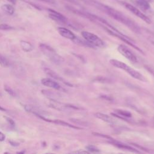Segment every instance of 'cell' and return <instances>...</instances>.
I'll return each instance as SVG.
<instances>
[{
	"label": "cell",
	"mask_w": 154,
	"mask_h": 154,
	"mask_svg": "<svg viewBox=\"0 0 154 154\" xmlns=\"http://www.w3.org/2000/svg\"><path fill=\"white\" fill-rule=\"evenodd\" d=\"M136 4L142 11H148L150 8V6L149 2L143 1V0H137L136 1Z\"/></svg>",
	"instance_id": "15"
},
{
	"label": "cell",
	"mask_w": 154,
	"mask_h": 154,
	"mask_svg": "<svg viewBox=\"0 0 154 154\" xmlns=\"http://www.w3.org/2000/svg\"><path fill=\"white\" fill-rule=\"evenodd\" d=\"M86 148L89 152H91L92 153H98L99 152V149H98L96 146L94 145H89L86 147Z\"/></svg>",
	"instance_id": "23"
},
{
	"label": "cell",
	"mask_w": 154,
	"mask_h": 154,
	"mask_svg": "<svg viewBox=\"0 0 154 154\" xmlns=\"http://www.w3.org/2000/svg\"><path fill=\"white\" fill-rule=\"evenodd\" d=\"M98 5L101 9L105 12V13L110 16L111 18H114L115 20H117V21L120 22V23L124 24L131 31H132L133 32H134L137 34L140 33L141 30L138 26V25H137V24L133 21L132 19L129 18L124 14L122 13L116 9L112 8L110 6L100 3H98Z\"/></svg>",
	"instance_id": "1"
},
{
	"label": "cell",
	"mask_w": 154,
	"mask_h": 154,
	"mask_svg": "<svg viewBox=\"0 0 154 154\" xmlns=\"http://www.w3.org/2000/svg\"><path fill=\"white\" fill-rule=\"evenodd\" d=\"M145 33L149 42L154 46V33L146 29H145Z\"/></svg>",
	"instance_id": "19"
},
{
	"label": "cell",
	"mask_w": 154,
	"mask_h": 154,
	"mask_svg": "<svg viewBox=\"0 0 154 154\" xmlns=\"http://www.w3.org/2000/svg\"><path fill=\"white\" fill-rule=\"evenodd\" d=\"M49 105L52 108L56 109L58 111H70V110H78L80 109L79 108L76 106L70 105V104H65L61 103V102L54 101L53 99H51Z\"/></svg>",
	"instance_id": "6"
},
{
	"label": "cell",
	"mask_w": 154,
	"mask_h": 154,
	"mask_svg": "<svg viewBox=\"0 0 154 154\" xmlns=\"http://www.w3.org/2000/svg\"><path fill=\"white\" fill-rule=\"evenodd\" d=\"M122 6H124L127 10H128L129 12H131L132 13H133L136 16L139 17L143 20H144L146 23L148 24H150L152 23L150 19L148 16H146L145 14L143 13V12L141 11L139 8L133 6L132 5L128 3H125V2H122Z\"/></svg>",
	"instance_id": "5"
},
{
	"label": "cell",
	"mask_w": 154,
	"mask_h": 154,
	"mask_svg": "<svg viewBox=\"0 0 154 154\" xmlns=\"http://www.w3.org/2000/svg\"><path fill=\"white\" fill-rule=\"evenodd\" d=\"M111 143L112 145H113L114 146H116L117 148H120V149H124V150H128V151H129L131 152H134V153H140V152L134 149L133 148L129 146H128L127 145H125V144H123V143H121L120 142H118V141H116L115 140H114L113 141H111Z\"/></svg>",
	"instance_id": "13"
},
{
	"label": "cell",
	"mask_w": 154,
	"mask_h": 154,
	"mask_svg": "<svg viewBox=\"0 0 154 154\" xmlns=\"http://www.w3.org/2000/svg\"><path fill=\"white\" fill-rule=\"evenodd\" d=\"M116 112L117 113V115L122 116L123 117H131L132 115L130 112L126 111V110H116Z\"/></svg>",
	"instance_id": "20"
},
{
	"label": "cell",
	"mask_w": 154,
	"mask_h": 154,
	"mask_svg": "<svg viewBox=\"0 0 154 154\" xmlns=\"http://www.w3.org/2000/svg\"><path fill=\"white\" fill-rule=\"evenodd\" d=\"M6 139V136L3 132H0V141H3Z\"/></svg>",
	"instance_id": "28"
},
{
	"label": "cell",
	"mask_w": 154,
	"mask_h": 154,
	"mask_svg": "<svg viewBox=\"0 0 154 154\" xmlns=\"http://www.w3.org/2000/svg\"><path fill=\"white\" fill-rule=\"evenodd\" d=\"M143 1H147V2L149 3L151 1V0H143Z\"/></svg>",
	"instance_id": "34"
},
{
	"label": "cell",
	"mask_w": 154,
	"mask_h": 154,
	"mask_svg": "<svg viewBox=\"0 0 154 154\" xmlns=\"http://www.w3.org/2000/svg\"><path fill=\"white\" fill-rule=\"evenodd\" d=\"M94 116L96 118L103 120V121L108 123V124H114L115 123V120L113 119L111 116L107 115L105 114L101 113H95Z\"/></svg>",
	"instance_id": "14"
},
{
	"label": "cell",
	"mask_w": 154,
	"mask_h": 154,
	"mask_svg": "<svg viewBox=\"0 0 154 154\" xmlns=\"http://www.w3.org/2000/svg\"><path fill=\"white\" fill-rule=\"evenodd\" d=\"M0 66L5 68L10 66V61L8 59L1 54H0Z\"/></svg>",
	"instance_id": "18"
},
{
	"label": "cell",
	"mask_w": 154,
	"mask_h": 154,
	"mask_svg": "<svg viewBox=\"0 0 154 154\" xmlns=\"http://www.w3.org/2000/svg\"><path fill=\"white\" fill-rule=\"evenodd\" d=\"M40 1H42L49 3V4H55L56 3L54 0H40Z\"/></svg>",
	"instance_id": "29"
},
{
	"label": "cell",
	"mask_w": 154,
	"mask_h": 154,
	"mask_svg": "<svg viewBox=\"0 0 154 154\" xmlns=\"http://www.w3.org/2000/svg\"><path fill=\"white\" fill-rule=\"evenodd\" d=\"M57 31L58 33L65 38L71 40H75L77 39L76 36L74 34L73 32H72L69 29L65 27H58L57 28Z\"/></svg>",
	"instance_id": "10"
},
{
	"label": "cell",
	"mask_w": 154,
	"mask_h": 154,
	"mask_svg": "<svg viewBox=\"0 0 154 154\" xmlns=\"http://www.w3.org/2000/svg\"><path fill=\"white\" fill-rule=\"evenodd\" d=\"M25 153V151L23 150V151H20V152H18L16 153V154H24Z\"/></svg>",
	"instance_id": "33"
},
{
	"label": "cell",
	"mask_w": 154,
	"mask_h": 154,
	"mask_svg": "<svg viewBox=\"0 0 154 154\" xmlns=\"http://www.w3.org/2000/svg\"><path fill=\"white\" fill-rule=\"evenodd\" d=\"M48 10L49 12V16L51 19H52L56 22H58L61 23H67L68 21L67 18L62 14H61L59 12L56 11V10L51 8H48Z\"/></svg>",
	"instance_id": "8"
},
{
	"label": "cell",
	"mask_w": 154,
	"mask_h": 154,
	"mask_svg": "<svg viewBox=\"0 0 154 154\" xmlns=\"http://www.w3.org/2000/svg\"><path fill=\"white\" fill-rule=\"evenodd\" d=\"M39 48L42 53L53 63L56 65H60L64 61V58L58 54L56 51L50 46L44 44H40Z\"/></svg>",
	"instance_id": "3"
},
{
	"label": "cell",
	"mask_w": 154,
	"mask_h": 154,
	"mask_svg": "<svg viewBox=\"0 0 154 154\" xmlns=\"http://www.w3.org/2000/svg\"><path fill=\"white\" fill-rule=\"evenodd\" d=\"M68 154H90V153L87 150L81 149V150H78L72 152H70V153H69Z\"/></svg>",
	"instance_id": "25"
},
{
	"label": "cell",
	"mask_w": 154,
	"mask_h": 154,
	"mask_svg": "<svg viewBox=\"0 0 154 154\" xmlns=\"http://www.w3.org/2000/svg\"><path fill=\"white\" fill-rule=\"evenodd\" d=\"M0 111H6V109H5L4 108L2 107L1 106H0Z\"/></svg>",
	"instance_id": "32"
},
{
	"label": "cell",
	"mask_w": 154,
	"mask_h": 154,
	"mask_svg": "<svg viewBox=\"0 0 154 154\" xmlns=\"http://www.w3.org/2000/svg\"><path fill=\"white\" fill-rule=\"evenodd\" d=\"M81 35L90 45L99 48H103L104 46L103 40L95 34L88 32H81Z\"/></svg>",
	"instance_id": "4"
},
{
	"label": "cell",
	"mask_w": 154,
	"mask_h": 154,
	"mask_svg": "<svg viewBox=\"0 0 154 154\" xmlns=\"http://www.w3.org/2000/svg\"><path fill=\"white\" fill-rule=\"evenodd\" d=\"M46 154H52V153H46Z\"/></svg>",
	"instance_id": "36"
},
{
	"label": "cell",
	"mask_w": 154,
	"mask_h": 154,
	"mask_svg": "<svg viewBox=\"0 0 154 154\" xmlns=\"http://www.w3.org/2000/svg\"><path fill=\"white\" fill-rule=\"evenodd\" d=\"M117 50L123 56L125 57L131 63H134L137 61L136 56L132 53V51L127 46L124 45H120L117 48Z\"/></svg>",
	"instance_id": "7"
},
{
	"label": "cell",
	"mask_w": 154,
	"mask_h": 154,
	"mask_svg": "<svg viewBox=\"0 0 154 154\" xmlns=\"http://www.w3.org/2000/svg\"><path fill=\"white\" fill-rule=\"evenodd\" d=\"M110 63L112 66H113L114 67L124 70L130 76H131L132 78H134L141 81H143V82L147 81L146 78L141 74H140L139 72L137 71L134 69H133L131 67L129 66L128 65H127L126 63L124 62H122V61H119L116 59H111L110 60Z\"/></svg>",
	"instance_id": "2"
},
{
	"label": "cell",
	"mask_w": 154,
	"mask_h": 154,
	"mask_svg": "<svg viewBox=\"0 0 154 154\" xmlns=\"http://www.w3.org/2000/svg\"><path fill=\"white\" fill-rule=\"evenodd\" d=\"M36 116H38L39 118L42 119V120H45V121L49 122H52V123H54V124H57V125H60L64 126V127H67L71 128H73V129H81L79 127H76V126L73 125H71V124H69V123L66 122H65L63 120H50V119H48L44 117V116H41L40 115H36Z\"/></svg>",
	"instance_id": "9"
},
{
	"label": "cell",
	"mask_w": 154,
	"mask_h": 154,
	"mask_svg": "<svg viewBox=\"0 0 154 154\" xmlns=\"http://www.w3.org/2000/svg\"><path fill=\"white\" fill-rule=\"evenodd\" d=\"M41 83H42L44 86H46L48 87H50L58 90H63L62 87H61V86L58 83L50 78H43L41 80Z\"/></svg>",
	"instance_id": "11"
},
{
	"label": "cell",
	"mask_w": 154,
	"mask_h": 154,
	"mask_svg": "<svg viewBox=\"0 0 154 154\" xmlns=\"http://www.w3.org/2000/svg\"><path fill=\"white\" fill-rule=\"evenodd\" d=\"M4 90L10 96H15V91H13V90L11 87H10L8 86H7V85L4 86Z\"/></svg>",
	"instance_id": "21"
},
{
	"label": "cell",
	"mask_w": 154,
	"mask_h": 154,
	"mask_svg": "<svg viewBox=\"0 0 154 154\" xmlns=\"http://www.w3.org/2000/svg\"><path fill=\"white\" fill-rule=\"evenodd\" d=\"M93 134L95 136H98V137H102V138H104V139H107L110 141H113L115 139H113V138H111V137L110 136H106V135H104V134H99V133H96V132H94Z\"/></svg>",
	"instance_id": "24"
},
{
	"label": "cell",
	"mask_w": 154,
	"mask_h": 154,
	"mask_svg": "<svg viewBox=\"0 0 154 154\" xmlns=\"http://www.w3.org/2000/svg\"><path fill=\"white\" fill-rule=\"evenodd\" d=\"M1 9L4 12L6 13L9 15H13L15 12V8L14 7L10 4H6L1 6Z\"/></svg>",
	"instance_id": "17"
},
{
	"label": "cell",
	"mask_w": 154,
	"mask_h": 154,
	"mask_svg": "<svg viewBox=\"0 0 154 154\" xmlns=\"http://www.w3.org/2000/svg\"><path fill=\"white\" fill-rule=\"evenodd\" d=\"M44 72L45 73L48 75L49 77H50L51 78H52L54 79H56V80H58V81H61L63 82V83H64L65 84H66V85H68V86H72L70 84L67 83L66 81H65L63 78H61L60 76H59L56 72H54V70H51V69H49V68H45L44 69Z\"/></svg>",
	"instance_id": "12"
},
{
	"label": "cell",
	"mask_w": 154,
	"mask_h": 154,
	"mask_svg": "<svg viewBox=\"0 0 154 154\" xmlns=\"http://www.w3.org/2000/svg\"><path fill=\"white\" fill-rule=\"evenodd\" d=\"M9 143L10 144V145L12 146L16 147V146H19V143L16 142V141H12V140L9 141Z\"/></svg>",
	"instance_id": "27"
},
{
	"label": "cell",
	"mask_w": 154,
	"mask_h": 154,
	"mask_svg": "<svg viewBox=\"0 0 154 154\" xmlns=\"http://www.w3.org/2000/svg\"><path fill=\"white\" fill-rule=\"evenodd\" d=\"M4 154H10V153H8V152H6L4 153Z\"/></svg>",
	"instance_id": "35"
},
{
	"label": "cell",
	"mask_w": 154,
	"mask_h": 154,
	"mask_svg": "<svg viewBox=\"0 0 154 154\" xmlns=\"http://www.w3.org/2000/svg\"><path fill=\"white\" fill-rule=\"evenodd\" d=\"M7 1L10 3H11L13 4H16V0H7Z\"/></svg>",
	"instance_id": "31"
},
{
	"label": "cell",
	"mask_w": 154,
	"mask_h": 154,
	"mask_svg": "<svg viewBox=\"0 0 154 154\" xmlns=\"http://www.w3.org/2000/svg\"><path fill=\"white\" fill-rule=\"evenodd\" d=\"M20 47H21L22 49L24 51V52H31V51H33V49H34V46L33 45L27 42V41L25 40H21L20 42Z\"/></svg>",
	"instance_id": "16"
},
{
	"label": "cell",
	"mask_w": 154,
	"mask_h": 154,
	"mask_svg": "<svg viewBox=\"0 0 154 154\" xmlns=\"http://www.w3.org/2000/svg\"><path fill=\"white\" fill-rule=\"evenodd\" d=\"M145 68H146V69L150 73H151L153 75H154V70H153V69H152L151 68H149V67H147V66H145Z\"/></svg>",
	"instance_id": "30"
},
{
	"label": "cell",
	"mask_w": 154,
	"mask_h": 154,
	"mask_svg": "<svg viewBox=\"0 0 154 154\" xmlns=\"http://www.w3.org/2000/svg\"><path fill=\"white\" fill-rule=\"evenodd\" d=\"M4 119H6V121L8 122V124L12 126H14L15 125V121L10 117H6V116H4Z\"/></svg>",
	"instance_id": "26"
},
{
	"label": "cell",
	"mask_w": 154,
	"mask_h": 154,
	"mask_svg": "<svg viewBox=\"0 0 154 154\" xmlns=\"http://www.w3.org/2000/svg\"><path fill=\"white\" fill-rule=\"evenodd\" d=\"M14 29V28L7 24H0V30L8 31Z\"/></svg>",
	"instance_id": "22"
}]
</instances>
